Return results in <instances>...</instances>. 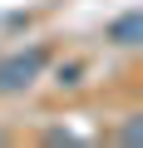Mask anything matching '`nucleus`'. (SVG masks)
Masks as SVG:
<instances>
[{
  "instance_id": "2",
  "label": "nucleus",
  "mask_w": 143,
  "mask_h": 148,
  "mask_svg": "<svg viewBox=\"0 0 143 148\" xmlns=\"http://www.w3.org/2000/svg\"><path fill=\"white\" fill-rule=\"evenodd\" d=\"M138 35H143V15L133 10V15H118L114 25H109V40L114 45H138Z\"/></svg>"
},
{
  "instance_id": "1",
  "label": "nucleus",
  "mask_w": 143,
  "mask_h": 148,
  "mask_svg": "<svg viewBox=\"0 0 143 148\" xmlns=\"http://www.w3.org/2000/svg\"><path fill=\"white\" fill-rule=\"evenodd\" d=\"M44 69V49H20L10 59H0V94H15V89H30Z\"/></svg>"
}]
</instances>
